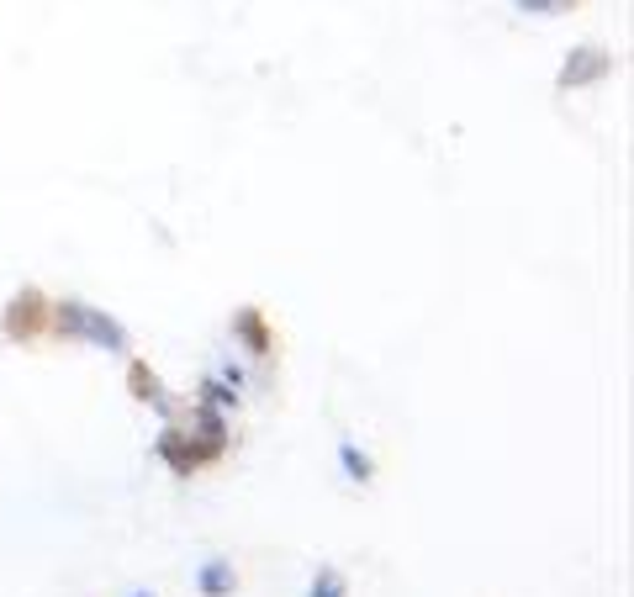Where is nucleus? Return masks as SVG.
I'll list each match as a JSON object with an SVG mask.
<instances>
[{
	"label": "nucleus",
	"mask_w": 634,
	"mask_h": 597,
	"mask_svg": "<svg viewBox=\"0 0 634 597\" xmlns=\"http://www.w3.org/2000/svg\"><path fill=\"white\" fill-rule=\"evenodd\" d=\"M43 328H48V296L43 291H22L6 307V333L11 339H37Z\"/></svg>",
	"instance_id": "obj_1"
},
{
	"label": "nucleus",
	"mask_w": 634,
	"mask_h": 597,
	"mask_svg": "<svg viewBox=\"0 0 634 597\" xmlns=\"http://www.w3.org/2000/svg\"><path fill=\"white\" fill-rule=\"evenodd\" d=\"M238 333H244V344H249L254 354H275V333L265 328V312H259V307H244V312H238Z\"/></svg>",
	"instance_id": "obj_2"
},
{
	"label": "nucleus",
	"mask_w": 634,
	"mask_h": 597,
	"mask_svg": "<svg viewBox=\"0 0 634 597\" xmlns=\"http://www.w3.org/2000/svg\"><path fill=\"white\" fill-rule=\"evenodd\" d=\"M133 397H159L154 370H148V365H133Z\"/></svg>",
	"instance_id": "obj_3"
},
{
	"label": "nucleus",
	"mask_w": 634,
	"mask_h": 597,
	"mask_svg": "<svg viewBox=\"0 0 634 597\" xmlns=\"http://www.w3.org/2000/svg\"><path fill=\"white\" fill-rule=\"evenodd\" d=\"M222 582H228V566H212V571H207V587H212V597H228V592H222Z\"/></svg>",
	"instance_id": "obj_4"
}]
</instances>
